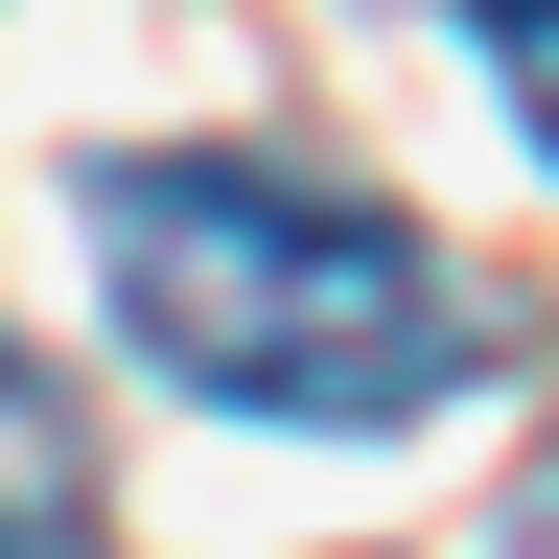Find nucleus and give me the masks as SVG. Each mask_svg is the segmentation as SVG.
<instances>
[{
	"label": "nucleus",
	"instance_id": "nucleus-3",
	"mask_svg": "<svg viewBox=\"0 0 559 559\" xmlns=\"http://www.w3.org/2000/svg\"><path fill=\"white\" fill-rule=\"evenodd\" d=\"M466 47H489V94L536 117V164H559V0H466Z\"/></svg>",
	"mask_w": 559,
	"mask_h": 559
},
{
	"label": "nucleus",
	"instance_id": "nucleus-4",
	"mask_svg": "<svg viewBox=\"0 0 559 559\" xmlns=\"http://www.w3.org/2000/svg\"><path fill=\"white\" fill-rule=\"evenodd\" d=\"M466 559H559V443H536L513 489H489V536H466Z\"/></svg>",
	"mask_w": 559,
	"mask_h": 559
},
{
	"label": "nucleus",
	"instance_id": "nucleus-2",
	"mask_svg": "<svg viewBox=\"0 0 559 559\" xmlns=\"http://www.w3.org/2000/svg\"><path fill=\"white\" fill-rule=\"evenodd\" d=\"M94 536V443H70L47 349H0V559H70Z\"/></svg>",
	"mask_w": 559,
	"mask_h": 559
},
{
	"label": "nucleus",
	"instance_id": "nucleus-1",
	"mask_svg": "<svg viewBox=\"0 0 559 559\" xmlns=\"http://www.w3.org/2000/svg\"><path fill=\"white\" fill-rule=\"evenodd\" d=\"M70 210H94L117 326L164 349L187 396H234V419L396 443V419H443V396L489 373V304L396 234V210H349V187H280V164H187V140H140V164H70Z\"/></svg>",
	"mask_w": 559,
	"mask_h": 559
}]
</instances>
